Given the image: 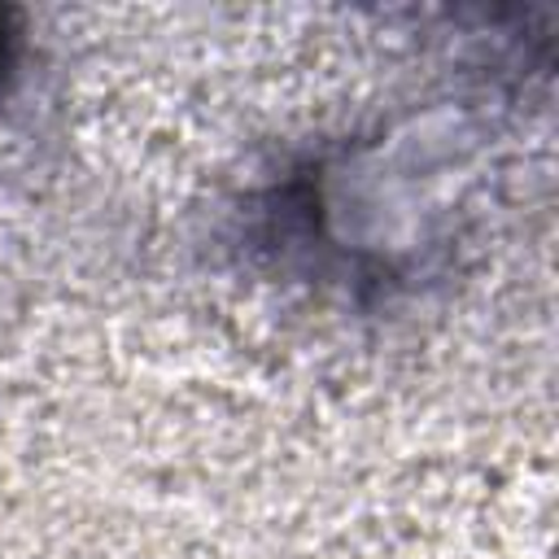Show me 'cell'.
<instances>
[{
	"label": "cell",
	"mask_w": 559,
	"mask_h": 559,
	"mask_svg": "<svg viewBox=\"0 0 559 559\" xmlns=\"http://www.w3.org/2000/svg\"><path fill=\"white\" fill-rule=\"evenodd\" d=\"M485 135L463 109H424L349 140L293 175L262 205V245L358 297L437 280L476 223Z\"/></svg>",
	"instance_id": "6da1fadb"
},
{
	"label": "cell",
	"mask_w": 559,
	"mask_h": 559,
	"mask_svg": "<svg viewBox=\"0 0 559 559\" xmlns=\"http://www.w3.org/2000/svg\"><path fill=\"white\" fill-rule=\"evenodd\" d=\"M22 48H26V26L22 13L0 4V100L13 92L17 70H22Z\"/></svg>",
	"instance_id": "7a4b0ae2"
}]
</instances>
